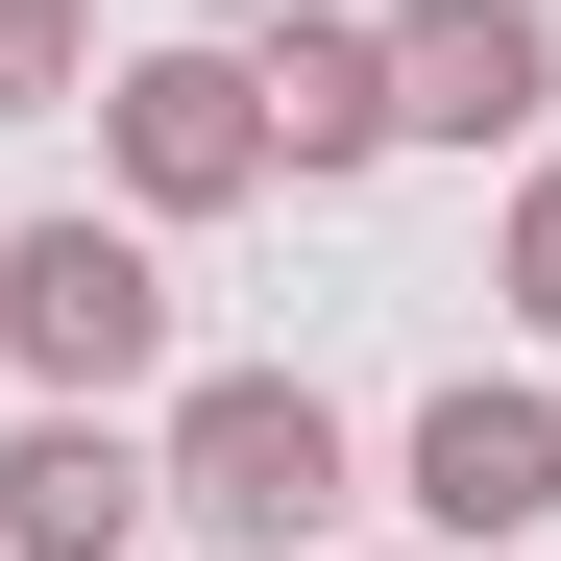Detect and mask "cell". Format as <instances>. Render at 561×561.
Instances as JSON below:
<instances>
[{
	"label": "cell",
	"mask_w": 561,
	"mask_h": 561,
	"mask_svg": "<svg viewBox=\"0 0 561 561\" xmlns=\"http://www.w3.org/2000/svg\"><path fill=\"white\" fill-rule=\"evenodd\" d=\"M147 489L196 513V537H244V561H294V537L342 513V415L294 391V366H196L171 439H147Z\"/></svg>",
	"instance_id": "6da1fadb"
},
{
	"label": "cell",
	"mask_w": 561,
	"mask_h": 561,
	"mask_svg": "<svg viewBox=\"0 0 561 561\" xmlns=\"http://www.w3.org/2000/svg\"><path fill=\"white\" fill-rule=\"evenodd\" d=\"M0 342H25V391L123 415L147 366H171V268H147L123 220H25V244H0Z\"/></svg>",
	"instance_id": "7a4b0ae2"
},
{
	"label": "cell",
	"mask_w": 561,
	"mask_h": 561,
	"mask_svg": "<svg viewBox=\"0 0 561 561\" xmlns=\"http://www.w3.org/2000/svg\"><path fill=\"white\" fill-rule=\"evenodd\" d=\"M99 147H123L147 220H244V196H268V99H244V49H123V73H99Z\"/></svg>",
	"instance_id": "3957f363"
},
{
	"label": "cell",
	"mask_w": 561,
	"mask_h": 561,
	"mask_svg": "<svg viewBox=\"0 0 561 561\" xmlns=\"http://www.w3.org/2000/svg\"><path fill=\"white\" fill-rule=\"evenodd\" d=\"M391 489H415V537H463V561H513L537 513H561V391H415V439H391Z\"/></svg>",
	"instance_id": "277c9868"
},
{
	"label": "cell",
	"mask_w": 561,
	"mask_h": 561,
	"mask_svg": "<svg viewBox=\"0 0 561 561\" xmlns=\"http://www.w3.org/2000/svg\"><path fill=\"white\" fill-rule=\"evenodd\" d=\"M561 25L537 0H391V147H537Z\"/></svg>",
	"instance_id": "5b68a950"
},
{
	"label": "cell",
	"mask_w": 561,
	"mask_h": 561,
	"mask_svg": "<svg viewBox=\"0 0 561 561\" xmlns=\"http://www.w3.org/2000/svg\"><path fill=\"white\" fill-rule=\"evenodd\" d=\"M147 513H171V489H147V439H123V415H73V391H49L25 439H0V537H25V561H123Z\"/></svg>",
	"instance_id": "8992f818"
},
{
	"label": "cell",
	"mask_w": 561,
	"mask_h": 561,
	"mask_svg": "<svg viewBox=\"0 0 561 561\" xmlns=\"http://www.w3.org/2000/svg\"><path fill=\"white\" fill-rule=\"evenodd\" d=\"M244 99H268V171H366L391 147V25H268Z\"/></svg>",
	"instance_id": "52a82bcc"
},
{
	"label": "cell",
	"mask_w": 561,
	"mask_h": 561,
	"mask_svg": "<svg viewBox=\"0 0 561 561\" xmlns=\"http://www.w3.org/2000/svg\"><path fill=\"white\" fill-rule=\"evenodd\" d=\"M73 73H99V0H0V123H49Z\"/></svg>",
	"instance_id": "ba28073f"
},
{
	"label": "cell",
	"mask_w": 561,
	"mask_h": 561,
	"mask_svg": "<svg viewBox=\"0 0 561 561\" xmlns=\"http://www.w3.org/2000/svg\"><path fill=\"white\" fill-rule=\"evenodd\" d=\"M489 294H513V318H537V342H561V147H537V171H513V244H489Z\"/></svg>",
	"instance_id": "9c48e42d"
}]
</instances>
